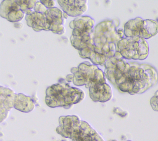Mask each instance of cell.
Here are the masks:
<instances>
[{
	"label": "cell",
	"mask_w": 158,
	"mask_h": 141,
	"mask_svg": "<svg viewBox=\"0 0 158 141\" xmlns=\"http://www.w3.org/2000/svg\"><path fill=\"white\" fill-rule=\"evenodd\" d=\"M116 52L124 59L143 60L148 55L149 47L145 38L124 37L118 42Z\"/></svg>",
	"instance_id": "4"
},
{
	"label": "cell",
	"mask_w": 158,
	"mask_h": 141,
	"mask_svg": "<svg viewBox=\"0 0 158 141\" xmlns=\"http://www.w3.org/2000/svg\"><path fill=\"white\" fill-rule=\"evenodd\" d=\"M55 1L56 0H40V1L48 9L55 7Z\"/></svg>",
	"instance_id": "17"
},
{
	"label": "cell",
	"mask_w": 158,
	"mask_h": 141,
	"mask_svg": "<svg viewBox=\"0 0 158 141\" xmlns=\"http://www.w3.org/2000/svg\"><path fill=\"white\" fill-rule=\"evenodd\" d=\"M71 72L74 75L73 83L77 86L85 85L89 88L97 84L106 83L105 74L96 66L89 62L81 63L78 68H73Z\"/></svg>",
	"instance_id": "5"
},
{
	"label": "cell",
	"mask_w": 158,
	"mask_h": 141,
	"mask_svg": "<svg viewBox=\"0 0 158 141\" xmlns=\"http://www.w3.org/2000/svg\"><path fill=\"white\" fill-rule=\"evenodd\" d=\"M143 21L141 17L131 19L124 25V32L125 37H140L143 25Z\"/></svg>",
	"instance_id": "13"
},
{
	"label": "cell",
	"mask_w": 158,
	"mask_h": 141,
	"mask_svg": "<svg viewBox=\"0 0 158 141\" xmlns=\"http://www.w3.org/2000/svg\"><path fill=\"white\" fill-rule=\"evenodd\" d=\"M88 89L90 96L94 102H106L112 97L111 88L106 82L93 85Z\"/></svg>",
	"instance_id": "11"
},
{
	"label": "cell",
	"mask_w": 158,
	"mask_h": 141,
	"mask_svg": "<svg viewBox=\"0 0 158 141\" xmlns=\"http://www.w3.org/2000/svg\"><path fill=\"white\" fill-rule=\"evenodd\" d=\"M118 20L106 19L94 26L91 32L94 46V52L110 58L114 56L117 50V45L122 39L119 34Z\"/></svg>",
	"instance_id": "2"
},
{
	"label": "cell",
	"mask_w": 158,
	"mask_h": 141,
	"mask_svg": "<svg viewBox=\"0 0 158 141\" xmlns=\"http://www.w3.org/2000/svg\"><path fill=\"white\" fill-rule=\"evenodd\" d=\"M156 93H157V94H158V90L157 91V92H156Z\"/></svg>",
	"instance_id": "20"
},
{
	"label": "cell",
	"mask_w": 158,
	"mask_h": 141,
	"mask_svg": "<svg viewBox=\"0 0 158 141\" xmlns=\"http://www.w3.org/2000/svg\"><path fill=\"white\" fill-rule=\"evenodd\" d=\"M46 93V103L50 107L70 106L79 103L85 97L82 90L71 87L65 82L48 87Z\"/></svg>",
	"instance_id": "3"
},
{
	"label": "cell",
	"mask_w": 158,
	"mask_h": 141,
	"mask_svg": "<svg viewBox=\"0 0 158 141\" xmlns=\"http://www.w3.org/2000/svg\"><path fill=\"white\" fill-rule=\"evenodd\" d=\"M0 16L11 22H19L24 17L25 13L16 0H3L0 4Z\"/></svg>",
	"instance_id": "6"
},
{
	"label": "cell",
	"mask_w": 158,
	"mask_h": 141,
	"mask_svg": "<svg viewBox=\"0 0 158 141\" xmlns=\"http://www.w3.org/2000/svg\"><path fill=\"white\" fill-rule=\"evenodd\" d=\"M106 77L122 92L130 94L145 92L158 81L156 69L148 64L127 63L115 56L106 61Z\"/></svg>",
	"instance_id": "1"
},
{
	"label": "cell",
	"mask_w": 158,
	"mask_h": 141,
	"mask_svg": "<svg viewBox=\"0 0 158 141\" xmlns=\"http://www.w3.org/2000/svg\"><path fill=\"white\" fill-rule=\"evenodd\" d=\"M87 2L88 0H58L63 12L74 17L82 16L87 11Z\"/></svg>",
	"instance_id": "9"
},
{
	"label": "cell",
	"mask_w": 158,
	"mask_h": 141,
	"mask_svg": "<svg viewBox=\"0 0 158 141\" xmlns=\"http://www.w3.org/2000/svg\"><path fill=\"white\" fill-rule=\"evenodd\" d=\"M25 21L27 26L32 27L36 32L50 31V26L48 24L45 13L33 11L32 13L26 15Z\"/></svg>",
	"instance_id": "10"
},
{
	"label": "cell",
	"mask_w": 158,
	"mask_h": 141,
	"mask_svg": "<svg viewBox=\"0 0 158 141\" xmlns=\"http://www.w3.org/2000/svg\"><path fill=\"white\" fill-rule=\"evenodd\" d=\"M21 10L27 14L32 13L37 0H16Z\"/></svg>",
	"instance_id": "15"
},
{
	"label": "cell",
	"mask_w": 158,
	"mask_h": 141,
	"mask_svg": "<svg viewBox=\"0 0 158 141\" xmlns=\"http://www.w3.org/2000/svg\"><path fill=\"white\" fill-rule=\"evenodd\" d=\"M47 10H48V8L45 7L40 1H37L34 9H33V11L35 12H40V13H45Z\"/></svg>",
	"instance_id": "16"
},
{
	"label": "cell",
	"mask_w": 158,
	"mask_h": 141,
	"mask_svg": "<svg viewBox=\"0 0 158 141\" xmlns=\"http://www.w3.org/2000/svg\"><path fill=\"white\" fill-rule=\"evenodd\" d=\"M158 32V24L153 20L146 19L143 21V25L140 33V37L149 39L156 35Z\"/></svg>",
	"instance_id": "14"
},
{
	"label": "cell",
	"mask_w": 158,
	"mask_h": 141,
	"mask_svg": "<svg viewBox=\"0 0 158 141\" xmlns=\"http://www.w3.org/2000/svg\"><path fill=\"white\" fill-rule=\"evenodd\" d=\"M64 18L66 19L68 18V17H69V16H68V14L67 13H66V12H64Z\"/></svg>",
	"instance_id": "19"
},
{
	"label": "cell",
	"mask_w": 158,
	"mask_h": 141,
	"mask_svg": "<svg viewBox=\"0 0 158 141\" xmlns=\"http://www.w3.org/2000/svg\"><path fill=\"white\" fill-rule=\"evenodd\" d=\"M95 25V21L88 16L77 17L69 24V27L73 30L72 35L83 36L90 34Z\"/></svg>",
	"instance_id": "8"
},
{
	"label": "cell",
	"mask_w": 158,
	"mask_h": 141,
	"mask_svg": "<svg viewBox=\"0 0 158 141\" xmlns=\"http://www.w3.org/2000/svg\"><path fill=\"white\" fill-rule=\"evenodd\" d=\"M73 78H74V75L73 74H69L66 77V81L68 82H73Z\"/></svg>",
	"instance_id": "18"
},
{
	"label": "cell",
	"mask_w": 158,
	"mask_h": 141,
	"mask_svg": "<svg viewBox=\"0 0 158 141\" xmlns=\"http://www.w3.org/2000/svg\"><path fill=\"white\" fill-rule=\"evenodd\" d=\"M47 21L50 26V31L53 33L63 35L66 32L64 12L56 7L48 9L45 13Z\"/></svg>",
	"instance_id": "7"
},
{
	"label": "cell",
	"mask_w": 158,
	"mask_h": 141,
	"mask_svg": "<svg viewBox=\"0 0 158 141\" xmlns=\"http://www.w3.org/2000/svg\"><path fill=\"white\" fill-rule=\"evenodd\" d=\"M13 106L16 109L25 113L31 112L35 107L34 102L32 98L22 93H15L13 99Z\"/></svg>",
	"instance_id": "12"
}]
</instances>
